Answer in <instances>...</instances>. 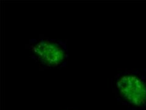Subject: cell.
Listing matches in <instances>:
<instances>
[{
  "instance_id": "1",
  "label": "cell",
  "mask_w": 146,
  "mask_h": 110,
  "mask_svg": "<svg viewBox=\"0 0 146 110\" xmlns=\"http://www.w3.org/2000/svg\"><path fill=\"white\" fill-rule=\"evenodd\" d=\"M121 95L136 106L146 105V83L133 75L124 76L117 83Z\"/></svg>"
},
{
  "instance_id": "2",
  "label": "cell",
  "mask_w": 146,
  "mask_h": 110,
  "mask_svg": "<svg viewBox=\"0 0 146 110\" xmlns=\"http://www.w3.org/2000/svg\"><path fill=\"white\" fill-rule=\"evenodd\" d=\"M35 50L42 61L49 66H56L64 60V50L57 43L41 42L36 46Z\"/></svg>"
}]
</instances>
